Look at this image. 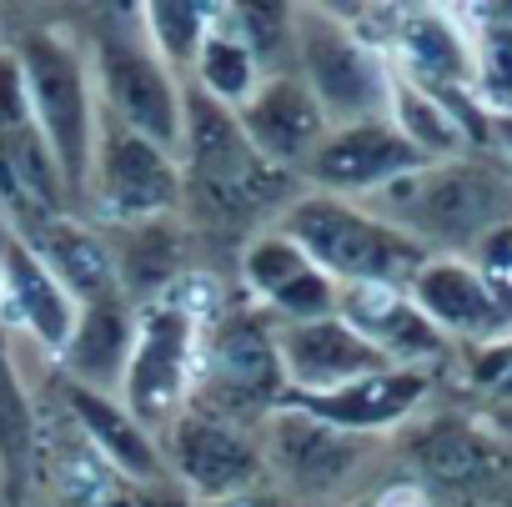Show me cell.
Here are the masks:
<instances>
[{
    "label": "cell",
    "mask_w": 512,
    "mask_h": 507,
    "mask_svg": "<svg viewBox=\"0 0 512 507\" xmlns=\"http://www.w3.org/2000/svg\"><path fill=\"white\" fill-rule=\"evenodd\" d=\"M181 221L196 246V267H236L241 251L277 226V216L307 191L302 176L251 151L236 111L216 106L191 81L181 86Z\"/></svg>",
    "instance_id": "cell-1"
},
{
    "label": "cell",
    "mask_w": 512,
    "mask_h": 507,
    "mask_svg": "<svg viewBox=\"0 0 512 507\" xmlns=\"http://www.w3.org/2000/svg\"><path fill=\"white\" fill-rule=\"evenodd\" d=\"M367 211L422 241L432 257H472L492 231L512 226V161L502 151L427 161L367 196Z\"/></svg>",
    "instance_id": "cell-2"
},
{
    "label": "cell",
    "mask_w": 512,
    "mask_h": 507,
    "mask_svg": "<svg viewBox=\"0 0 512 507\" xmlns=\"http://www.w3.org/2000/svg\"><path fill=\"white\" fill-rule=\"evenodd\" d=\"M277 231L292 236L337 287L407 292V282L432 257L422 241H412L407 231H397L362 201H342V196H322V191H302L277 216Z\"/></svg>",
    "instance_id": "cell-3"
},
{
    "label": "cell",
    "mask_w": 512,
    "mask_h": 507,
    "mask_svg": "<svg viewBox=\"0 0 512 507\" xmlns=\"http://www.w3.org/2000/svg\"><path fill=\"white\" fill-rule=\"evenodd\" d=\"M287 397V372L277 357V317H267L246 292H231L226 312L201 332L191 402L206 417L262 427Z\"/></svg>",
    "instance_id": "cell-4"
},
{
    "label": "cell",
    "mask_w": 512,
    "mask_h": 507,
    "mask_svg": "<svg viewBox=\"0 0 512 507\" xmlns=\"http://www.w3.org/2000/svg\"><path fill=\"white\" fill-rule=\"evenodd\" d=\"M11 51L26 76L31 121L61 166L71 216H81L86 186H91V151H96V86L86 71V51H81V41H71L66 31H51V26L16 31Z\"/></svg>",
    "instance_id": "cell-5"
},
{
    "label": "cell",
    "mask_w": 512,
    "mask_h": 507,
    "mask_svg": "<svg viewBox=\"0 0 512 507\" xmlns=\"http://www.w3.org/2000/svg\"><path fill=\"white\" fill-rule=\"evenodd\" d=\"M86 71L96 111L116 116L161 151H181V81L161 66L141 31V11H96L86 21Z\"/></svg>",
    "instance_id": "cell-6"
},
{
    "label": "cell",
    "mask_w": 512,
    "mask_h": 507,
    "mask_svg": "<svg viewBox=\"0 0 512 507\" xmlns=\"http://www.w3.org/2000/svg\"><path fill=\"white\" fill-rule=\"evenodd\" d=\"M387 462L412 477L432 507H502L512 452L502 437L482 432L462 412H437L412 422L397 442H387Z\"/></svg>",
    "instance_id": "cell-7"
},
{
    "label": "cell",
    "mask_w": 512,
    "mask_h": 507,
    "mask_svg": "<svg viewBox=\"0 0 512 507\" xmlns=\"http://www.w3.org/2000/svg\"><path fill=\"white\" fill-rule=\"evenodd\" d=\"M262 457H267V487L302 507H337L352 497V487L387 457L382 437H357L332 422L307 417L302 407H277L262 427Z\"/></svg>",
    "instance_id": "cell-8"
},
{
    "label": "cell",
    "mask_w": 512,
    "mask_h": 507,
    "mask_svg": "<svg viewBox=\"0 0 512 507\" xmlns=\"http://www.w3.org/2000/svg\"><path fill=\"white\" fill-rule=\"evenodd\" d=\"M292 46H297V76L307 81L327 126H357V121L387 116L392 66L382 51H372L352 31V21L342 11L297 6L292 11Z\"/></svg>",
    "instance_id": "cell-9"
},
{
    "label": "cell",
    "mask_w": 512,
    "mask_h": 507,
    "mask_svg": "<svg viewBox=\"0 0 512 507\" xmlns=\"http://www.w3.org/2000/svg\"><path fill=\"white\" fill-rule=\"evenodd\" d=\"M86 211L101 226H131L156 216H181V161L156 141L136 136L116 116L96 111V151Z\"/></svg>",
    "instance_id": "cell-10"
},
{
    "label": "cell",
    "mask_w": 512,
    "mask_h": 507,
    "mask_svg": "<svg viewBox=\"0 0 512 507\" xmlns=\"http://www.w3.org/2000/svg\"><path fill=\"white\" fill-rule=\"evenodd\" d=\"M196 357H201V327L181 307H171V302L141 307L136 312V347H131L116 402L151 437H161L191 402Z\"/></svg>",
    "instance_id": "cell-11"
},
{
    "label": "cell",
    "mask_w": 512,
    "mask_h": 507,
    "mask_svg": "<svg viewBox=\"0 0 512 507\" xmlns=\"http://www.w3.org/2000/svg\"><path fill=\"white\" fill-rule=\"evenodd\" d=\"M161 462L176 482L181 497H191V507L206 502H226L236 492L267 487V457H262V437L251 427L206 417L196 407H186L161 437Z\"/></svg>",
    "instance_id": "cell-12"
},
{
    "label": "cell",
    "mask_w": 512,
    "mask_h": 507,
    "mask_svg": "<svg viewBox=\"0 0 512 507\" xmlns=\"http://www.w3.org/2000/svg\"><path fill=\"white\" fill-rule=\"evenodd\" d=\"M417 166H427V161H422V156L397 136V126L382 116V121L332 126L297 176H302L307 191L357 201V196H377L382 186L412 176Z\"/></svg>",
    "instance_id": "cell-13"
},
{
    "label": "cell",
    "mask_w": 512,
    "mask_h": 507,
    "mask_svg": "<svg viewBox=\"0 0 512 507\" xmlns=\"http://www.w3.org/2000/svg\"><path fill=\"white\" fill-rule=\"evenodd\" d=\"M236 277H241V292L277 322H322V317H337V302H342V287L277 226L262 231L236 257Z\"/></svg>",
    "instance_id": "cell-14"
},
{
    "label": "cell",
    "mask_w": 512,
    "mask_h": 507,
    "mask_svg": "<svg viewBox=\"0 0 512 507\" xmlns=\"http://www.w3.org/2000/svg\"><path fill=\"white\" fill-rule=\"evenodd\" d=\"M407 297L452 347H487L512 332V307L487 287V277L467 257H427L422 272L407 282Z\"/></svg>",
    "instance_id": "cell-15"
},
{
    "label": "cell",
    "mask_w": 512,
    "mask_h": 507,
    "mask_svg": "<svg viewBox=\"0 0 512 507\" xmlns=\"http://www.w3.org/2000/svg\"><path fill=\"white\" fill-rule=\"evenodd\" d=\"M337 317L387 362L402 372H447L457 362V347L412 307L407 292H387V287H342Z\"/></svg>",
    "instance_id": "cell-16"
},
{
    "label": "cell",
    "mask_w": 512,
    "mask_h": 507,
    "mask_svg": "<svg viewBox=\"0 0 512 507\" xmlns=\"http://www.w3.org/2000/svg\"><path fill=\"white\" fill-rule=\"evenodd\" d=\"M51 402L81 427V437H86L131 487H141V492H151V497H171V492H176V482H171V472H166V462H161L156 437H151L116 397L91 392V387H76V382H66L61 372H51Z\"/></svg>",
    "instance_id": "cell-17"
},
{
    "label": "cell",
    "mask_w": 512,
    "mask_h": 507,
    "mask_svg": "<svg viewBox=\"0 0 512 507\" xmlns=\"http://www.w3.org/2000/svg\"><path fill=\"white\" fill-rule=\"evenodd\" d=\"M236 126H241V136L251 141L256 156L282 166V171H292V176L307 166V156L332 131L322 106L312 101V91H307V81L297 71L262 76V86L236 106Z\"/></svg>",
    "instance_id": "cell-18"
},
{
    "label": "cell",
    "mask_w": 512,
    "mask_h": 507,
    "mask_svg": "<svg viewBox=\"0 0 512 507\" xmlns=\"http://www.w3.org/2000/svg\"><path fill=\"white\" fill-rule=\"evenodd\" d=\"M437 377L432 372H402V367H387V372H372V377H357L337 392H312V397H297L287 392L282 407H302L307 417L317 422H332L342 432H357V437H382L392 427H407L417 417V407L432 397Z\"/></svg>",
    "instance_id": "cell-19"
},
{
    "label": "cell",
    "mask_w": 512,
    "mask_h": 507,
    "mask_svg": "<svg viewBox=\"0 0 512 507\" xmlns=\"http://www.w3.org/2000/svg\"><path fill=\"white\" fill-rule=\"evenodd\" d=\"M101 236H106V251H111V267H116V287L136 312L161 302L196 267V246H191L181 216L101 226Z\"/></svg>",
    "instance_id": "cell-20"
},
{
    "label": "cell",
    "mask_w": 512,
    "mask_h": 507,
    "mask_svg": "<svg viewBox=\"0 0 512 507\" xmlns=\"http://www.w3.org/2000/svg\"><path fill=\"white\" fill-rule=\"evenodd\" d=\"M277 357H282V372H287V392H297V397L337 392L357 377L387 372V362L342 317L277 322Z\"/></svg>",
    "instance_id": "cell-21"
},
{
    "label": "cell",
    "mask_w": 512,
    "mask_h": 507,
    "mask_svg": "<svg viewBox=\"0 0 512 507\" xmlns=\"http://www.w3.org/2000/svg\"><path fill=\"white\" fill-rule=\"evenodd\" d=\"M11 231L36 251V262L66 287V297L76 307H91V302L121 292L111 251H106V236L86 216H31V221H21Z\"/></svg>",
    "instance_id": "cell-22"
},
{
    "label": "cell",
    "mask_w": 512,
    "mask_h": 507,
    "mask_svg": "<svg viewBox=\"0 0 512 507\" xmlns=\"http://www.w3.org/2000/svg\"><path fill=\"white\" fill-rule=\"evenodd\" d=\"M131 347H136V307L116 292V297H101L91 307H76V327H71L66 347L56 352V372L76 387L116 397L126 362H131Z\"/></svg>",
    "instance_id": "cell-23"
},
{
    "label": "cell",
    "mask_w": 512,
    "mask_h": 507,
    "mask_svg": "<svg viewBox=\"0 0 512 507\" xmlns=\"http://www.w3.org/2000/svg\"><path fill=\"white\" fill-rule=\"evenodd\" d=\"M0 272H6V317H16L51 357L66 347L71 327H76V302L66 297V287L36 262V251L16 236L0 257Z\"/></svg>",
    "instance_id": "cell-24"
},
{
    "label": "cell",
    "mask_w": 512,
    "mask_h": 507,
    "mask_svg": "<svg viewBox=\"0 0 512 507\" xmlns=\"http://www.w3.org/2000/svg\"><path fill=\"white\" fill-rule=\"evenodd\" d=\"M387 121L397 126V136L422 156V161H452V156H467L477 151L462 131V121L422 86H412L407 76L392 71V101H387Z\"/></svg>",
    "instance_id": "cell-25"
},
{
    "label": "cell",
    "mask_w": 512,
    "mask_h": 507,
    "mask_svg": "<svg viewBox=\"0 0 512 507\" xmlns=\"http://www.w3.org/2000/svg\"><path fill=\"white\" fill-rule=\"evenodd\" d=\"M262 76H267V71L256 66V56L246 51V41H241L236 31H226V26L216 21V6H211V31H206V41H201V51H196L191 86L206 91L216 106L236 111L256 86H262Z\"/></svg>",
    "instance_id": "cell-26"
},
{
    "label": "cell",
    "mask_w": 512,
    "mask_h": 507,
    "mask_svg": "<svg viewBox=\"0 0 512 507\" xmlns=\"http://www.w3.org/2000/svg\"><path fill=\"white\" fill-rule=\"evenodd\" d=\"M472 96L487 116H512V11H472Z\"/></svg>",
    "instance_id": "cell-27"
},
{
    "label": "cell",
    "mask_w": 512,
    "mask_h": 507,
    "mask_svg": "<svg viewBox=\"0 0 512 507\" xmlns=\"http://www.w3.org/2000/svg\"><path fill=\"white\" fill-rule=\"evenodd\" d=\"M0 467H6L11 502H21L26 482L36 472V407L26 402L6 347H0Z\"/></svg>",
    "instance_id": "cell-28"
},
{
    "label": "cell",
    "mask_w": 512,
    "mask_h": 507,
    "mask_svg": "<svg viewBox=\"0 0 512 507\" xmlns=\"http://www.w3.org/2000/svg\"><path fill=\"white\" fill-rule=\"evenodd\" d=\"M141 31L151 41V51L161 56V66L186 86L191 81V66H196V51L211 31V6H186V0H151L141 6Z\"/></svg>",
    "instance_id": "cell-29"
},
{
    "label": "cell",
    "mask_w": 512,
    "mask_h": 507,
    "mask_svg": "<svg viewBox=\"0 0 512 507\" xmlns=\"http://www.w3.org/2000/svg\"><path fill=\"white\" fill-rule=\"evenodd\" d=\"M31 126V96H26V76L11 46H0V131Z\"/></svg>",
    "instance_id": "cell-30"
},
{
    "label": "cell",
    "mask_w": 512,
    "mask_h": 507,
    "mask_svg": "<svg viewBox=\"0 0 512 507\" xmlns=\"http://www.w3.org/2000/svg\"><path fill=\"white\" fill-rule=\"evenodd\" d=\"M367 502H372V507H432V497H427L412 477H402V472H387V477L367 492Z\"/></svg>",
    "instance_id": "cell-31"
},
{
    "label": "cell",
    "mask_w": 512,
    "mask_h": 507,
    "mask_svg": "<svg viewBox=\"0 0 512 507\" xmlns=\"http://www.w3.org/2000/svg\"><path fill=\"white\" fill-rule=\"evenodd\" d=\"M206 507H302V502L282 497L277 487H251V492H236V497H226V502H206Z\"/></svg>",
    "instance_id": "cell-32"
},
{
    "label": "cell",
    "mask_w": 512,
    "mask_h": 507,
    "mask_svg": "<svg viewBox=\"0 0 512 507\" xmlns=\"http://www.w3.org/2000/svg\"><path fill=\"white\" fill-rule=\"evenodd\" d=\"M492 146L512 161V116H492Z\"/></svg>",
    "instance_id": "cell-33"
},
{
    "label": "cell",
    "mask_w": 512,
    "mask_h": 507,
    "mask_svg": "<svg viewBox=\"0 0 512 507\" xmlns=\"http://www.w3.org/2000/svg\"><path fill=\"white\" fill-rule=\"evenodd\" d=\"M337 507H372V502H367V492H357V497H347V502H337Z\"/></svg>",
    "instance_id": "cell-34"
},
{
    "label": "cell",
    "mask_w": 512,
    "mask_h": 507,
    "mask_svg": "<svg viewBox=\"0 0 512 507\" xmlns=\"http://www.w3.org/2000/svg\"><path fill=\"white\" fill-rule=\"evenodd\" d=\"M0 317H6V272H0Z\"/></svg>",
    "instance_id": "cell-35"
},
{
    "label": "cell",
    "mask_w": 512,
    "mask_h": 507,
    "mask_svg": "<svg viewBox=\"0 0 512 507\" xmlns=\"http://www.w3.org/2000/svg\"><path fill=\"white\" fill-rule=\"evenodd\" d=\"M502 507H512V502H502Z\"/></svg>",
    "instance_id": "cell-36"
}]
</instances>
